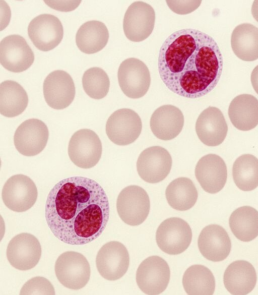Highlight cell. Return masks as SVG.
I'll list each match as a JSON object with an SVG mask.
<instances>
[{
	"label": "cell",
	"instance_id": "cell-17",
	"mask_svg": "<svg viewBox=\"0 0 258 295\" xmlns=\"http://www.w3.org/2000/svg\"><path fill=\"white\" fill-rule=\"evenodd\" d=\"M34 61V53L22 36L10 35L1 41L0 63L7 70L15 73L24 71Z\"/></svg>",
	"mask_w": 258,
	"mask_h": 295
},
{
	"label": "cell",
	"instance_id": "cell-18",
	"mask_svg": "<svg viewBox=\"0 0 258 295\" xmlns=\"http://www.w3.org/2000/svg\"><path fill=\"white\" fill-rule=\"evenodd\" d=\"M43 91L46 102L55 109L69 106L76 93L72 77L62 70L54 71L48 74L44 81Z\"/></svg>",
	"mask_w": 258,
	"mask_h": 295
},
{
	"label": "cell",
	"instance_id": "cell-20",
	"mask_svg": "<svg viewBox=\"0 0 258 295\" xmlns=\"http://www.w3.org/2000/svg\"><path fill=\"white\" fill-rule=\"evenodd\" d=\"M196 131L200 141L208 146H216L225 140L228 126L222 111L217 107L209 106L199 116Z\"/></svg>",
	"mask_w": 258,
	"mask_h": 295
},
{
	"label": "cell",
	"instance_id": "cell-11",
	"mask_svg": "<svg viewBox=\"0 0 258 295\" xmlns=\"http://www.w3.org/2000/svg\"><path fill=\"white\" fill-rule=\"evenodd\" d=\"M41 246L38 240L28 232L19 233L9 243L6 255L10 264L22 271L33 268L41 256Z\"/></svg>",
	"mask_w": 258,
	"mask_h": 295
},
{
	"label": "cell",
	"instance_id": "cell-15",
	"mask_svg": "<svg viewBox=\"0 0 258 295\" xmlns=\"http://www.w3.org/2000/svg\"><path fill=\"white\" fill-rule=\"evenodd\" d=\"M49 137L47 126L42 121L31 119L17 129L14 143L17 151L26 156L36 155L45 147Z\"/></svg>",
	"mask_w": 258,
	"mask_h": 295
},
{
	"label": "cell",
	"instance_id": "cell-33",
	"mask_svg": "<svg viewBox=\"0 0 258 295\" xmlns=\"http://www.w3.org/2000/svg\"><path fill=\"white\" fill-rule=\"evenodd\" d=\"M20 294H55L54 288L46 278L37 276L28 280L22 286Z\"/></svg>",
	"mask_w": 258,
	"mask_h": 295
},
{
	"label": "cell",
	"instance_id": "cell-23",
	"mask_svg": "<svg viewBox=\"0 0 258 295\" xmlns=\"http://www.w3.org/2000/svg\"><path fill=\"white\" fill-rule=\"evenodd\" d=\"M254 267L244 260L236 261L226 268L223 276L226 289L232 294L243 295L251 292L256 283Z\"/></svg>",
	"mask_w": 258,
	"mask_h": 295
},
{
	"label": "cell",
	"instance_id": "cell-16",
	"mask_svg": "<svg viewBox=\"0 0 258 295\" xmlns=\"http://www.w3.org/2000/svg\"><path fill=\"white\" fill-rule=\"evenodd\" d=\"M28 33L33 44L43 51L56 47L63 36V29L60 21L55 16L39 15L30 22Z\"/></svg>",
	"mask_w": 258,
	"mask_h": 295
},
{
	"label": "cell",
	"instance_id": "cell-37",
	"mask_svg": "<svg viewBox=\"0 0 258 295\" xmlns=\"http://www.w3.org/2000/svg\"><path fill=\"white\" fill-rule=\"evenodd\" d=\"M251 14L253 17L258 22V0L254 1L252 3Z\"/></svg>",
	"mask_w": 258,
	"mask_h": 295
},
{
	"label": "cell",
	"instance_id": "cell-26",
	"mask_svg": "<svg viewBox=\"0 0 258 295\" xmlns=\"http://www.w3.org/2000/svg\"><path fill=\"white\" fill-rule=\"evenodd\" d=\"M109 32L102 22L92 20L83 24L76 35V42L84 53L92 54L102 50L107 44Z\"/></svg>",
	"mask_w": 258,
	"mask_h": 295
},
{
	"label": "cell",
	"instance_id": "cell-32",
	"mask_svg": "<svg viewBox=\"0 0 258 295\" xmlns=\"http://www.w3.org/2000/svg\"><path fill=\"white\" fill-rule=\"evenodd\" d=\"M82 85L85 93L91 98L101 99L107 94L110 80L106 73L99 67L86 70L82 77Z\"/></svg>",
	"mask_w": 258,
	"mask_h": 295
},
{
	"label": "cell",
	"instance_id": "cell-3",
	"mask_svg": "<svg viewBox=\"0 0 258 295\" xmlns=\"http://www.w3.org/2000/svg\"><path fill=\"white\" fill-rule=\"evenodd\" d=\"M54 270L59 282L73 290L84 287L90 278L91 268L86 258L75 251L62 253L55 261Z\"/></svg>",
	"mask_w": 258,
	"mask_h": 295
},
{
	"label": "cell",
	"instance_id": "cell-27",
	"mask_svg": "<svg viewBox=\"0 0 258 295\" xmlns=\"http://www.w3.org/2000/svg\"><path fill=\"white\" fill-rule=\"evenodd\" d=\"M28 103L27 92L16 81L6 80L0 84V113L13 117L22 113Z\"/></svg>",
	"mask_w": 258,
	"mask_h": 295
},
{
	"label": "cell",
	"instance_id": "cell-35",
	"mask_svg": "<svg viewBox=\"0 0 258 295\" xmlns=\"http://www.w3.org/2000/svg\"><path fill=\"white\" fill-rule=\"evenodd\" d=\"M50 8L63 12L72 11L76 9L81 1H44Z\"/></svg>",
	"mask_w": 258,
	"mask_h": 295
},
{
	"label": "cell",
	"instance_id": "cell-9",
	"mask_svg": "<svg viewBox=\"0 0 258 295\" xmlns=\"http://www.w3.org/2000/svg\"><path fill=\"white\" fill-rule=\"evenodd\" d=\"M142 129V121L139 114L126 108L114 111L106 124V133L109 140L120 146L134 142L139 137Z\"/></svg>",
	"mask_w": 258,
	"mask_h": 295
},
{
	"label": "cell",
	"instance_id": "cell-7",
	"mask_svg": "<svg viewBox=\"0 0 258 295\" xmlns=\"http://www.w3.org/2000/svg\"><path fill=\"white\" fill-rule=\"evenodd\" d=\"M191 239L190 226L179 217H171L163 221L156 233L158 246L169 255H177L183 252L189 247Z\"/></svg>",
	"mask_w": 258,
	"mask_h": 295
},
{
	"label": "cell",
	"instance_id": "cell-29",
	"mask_svg": "<svg viewBox=\"0 0 258 295\" xmlns=\"http://www.w3.org/2000/svg\"><path fill=\"white\" fill-rule=\"evenodd\" d=\"M229 226L233 234L243 242H249L258 235V211L249 206L240 207L231 214Z\"/></svg>",
	"mask_w": 258,
	"mask_h": 295
},
{
	"label": "cell",
	"instance_id": "cell-8",
	"mask_svg": "<svg viewBox=\"0 0 258 295\" xmlns=\"http://www.w3.org/2000/svg\"><path fill=\"white\" fill-rule=\"evenodd\" d=\"M38 196L37 187L28 176L18 174L11 176L2 189L4 204L16 212H25L35 204Z\"/></svg>",
	"mask_w": 258,
	"mask_h": 295
},
{
	"label": "cell",
	"instance_id": "cell-2",
	"mask_svg": "<svg viewBox=\"0 0 258 295\" xmlns=\"http://www.w3.org/2000/svg\"><path fill=\"white\" fill-rule=\"evenodd\" d=\"M107 196L95 180L76 176L60 180L46 200L45 219L52 234L64 243L84 245L98 238L109 218Z\"/></svg>",
	"mask_w": 258,
	"mask_h": 295
},
{
	"label": "cell",
	"instance_id": "cell-5",
	"mask_svg": "<svg viewBox=\"0 0 258 295\" xmlns=\"http://www.w3.org/2000/svg\"><path fill=\"white\" fill-rule=\"evenodd\" d=\"M102 146L98 136L92 130L81 129L70 140L68 154L76 166L88 169L95 166L101 158Z\"/></svg>",
	"mask_w": 258,
	"mask_h": 295
},
{
	"label": "cell",
	"instance_id": "cell-1",
	"mask_svg": "<svg viewBox=\"0 0 258 295\" xmlns=\"http://www.w3.org/2000/svg\"><path fill=\"white\" fill-rule=\"evenodd\" d=\"M223 66L215 39L194 29L175 31L159 51L158 70L162 82L170 91L185 98H198L210 92L220 80Z\"/></svg>",
	"mask_w": 258,
	"mask_h": 295
},
{
	"label": "cell",
	"instance_id": "cell-30",
	"mask_svg": "<svg viewBox=\"0 0 258 295\" xmlns=\"http://www.w3.org/2000/svg\"><path fill=\"white\" fill-rule=\"evenodd\" d=\"M184 290L190 295H211L215 288L214 276L209 269L194 265L185 271L182 278Z\"/></svg>",
	"mask_w": 258,
	"mask_h": 295
},
{
	"label": "cell",
	"instance_id": "cell-36",
	"mask_svg": "<svg viewBox=\"0 0 258 295\" xmlns=\"http://www.w3.org/2000/svg\"><path fill=\"white\" fill-rule=\"evenodd\" d=\"M250 80L254 90L258 94V65L252 70L251 74Z\"/></svg>",
	"mask_w": 258,
	"mask_h": 295
},
{
	"label": "cell",
	"instance_id": "cell-34",
	"mask_svg": "<svg viewBox=\"0 0 258 295\" xmlns=\"http://www.w3.org/2000/svg\"><path fill=\"white\" fill-rule=\"evenodd\" d=\"M170 9L179 15H186L196 10L201 5V1H166Z\"/></svg>",
	"mask_w": 258,
	"mask_h": 295
},
{
	"label": "cell",
	"instance_id": "cell-14",
	"mask_svg": "<svg viewBox=\"0 0 258 295\" xmlns=\"http://www.w3.org/2000/svg\"><path fill=\"white\" fill-rule=\"evenodd\" d=\"M172 163L171 156L166 149L158 146H151L140 154L137 162V169L142 180L155 184L167 177L171 170Z\"/></svg>",
	"mask_w": 258,
	"mask_h": 295
},
{
	"label": "cell",
	"instance_id": "cell-4",
	"mask_svg": "<svg viewBox=\"0 0 258 295\" xmlns=\"http://www.w3.org/2000/svg\"><path fill=\"white\" fill-rule=\"evenodd\" d=\"M116 208L119 216L124 223L132 226L139 225L149 215V197L142 187L137 185L128 186L119 194Z\"/></svg>",
	"mask_w": 258,
	"mask_h": 295
},
{
	"label": "cell",
	"instance_id": "cell-13",
	"mask_svg": "<svg viewBox=\"0 0 258 295\" xmlns=\"http://www.w3.org/2000/svg\"><path fill=\"white\" fill-rule=\"evenodd\" d=\"M129 264L127 249L117 241H110L104 244L96 257L98 272L104 278L110 281L122 277L126 272Z\"/></svg>",
	"mask_w": 258,
	"mask_h": 295
},
{
	"label": "cell",
	"instance_id": "cell-22",
	"mask_svg": "<svg viewBox=\"0 0 258 295\" xmlns=\"http://www.w3.org/2000/svg\"><path fill=\"white\" fill-rule=\"evenodd\" d=\"M184 116L177 107L164 105L157 108L150 119V128L153 134L158 139L170 140L181 132L184 125Z\"/></svg>",
	"mask_w": 258,
	"mask_h": 295
},
{
	"label": "cell",
	"instance_id": "cell-28",
	"mask_svg": "<svg viewBox=\"0 0 258 295\" xmlns=\"http://www.w3.org/2000/svg\"><path fill=\"white\" fill-rule=\"evenodd\" d=\"M165 196L169 205L179 211H186L196 204L198 191L189 178L180 177L172 181L167 186Z\"/></svg>",
	"mask_w": 258,
	"mask_h": 295
},
{
	"label": "cell",
	"instance_id": "cell-21",
	"mask_svg": "<svg viewBox=\"0 0 258 295\" xmlns=\"http://www.w3.org/2000/svg\"><path fill=\"white\" fill-rule=\"evenodd\" d=\"M198 245L202 255L213 262L226 259L231 248L227 232L217 224H210L202 229L198 238Z\"/></svg>",
	"mask_w": 258,
	"mask_h": 295
},
{
	"label": "cell",
	"instance_id": "cell-6",
	"mask_svg": "<svg viewBox=\"0 0 258 295\" xmlns=\"http://www.w3.org/2000/svg\"><path fill=\"white\" fill-rule=\"evenodd\" d=\"M117 77L123 93L132 99L144 96L151 84L150 73L147 66L137 58L124 60L118 68Z\"/></svg>",
	"mask_w": 258,
	"mask_h": 295
},
{
	"label": "cell",
	"instance_id": "cell-24",
	"mask_svg": "<svg viewBox=\"0 0 258 295\" xmlns=\"http://www.w3.org/2000/svg\"><path fill=\"white\" fill-rule=\"evenodd\" d=\"M228 115L237 129L247 131L254 129L258 125V100L248 94L236 96L229 105Z\"/></svg>",
	"mask_w": 258,
	"mask_h": 295
},
{
	"label": "cell",
	"instance_id": "cell-19",
	"mask_svg": "<svg viewBox=\"0 0 258 295\" xmlns=\"http://www.w3.org/2000/svg\"><path fill=\"white\" fill-rule=\"evenodd\" d=\"M195 175L203 189L210 194L220 191L227 178L226 165L223 159L215 154L202 157L195 168Z\"/></svg>",
	"mask_w": 258,
	"mask_h": 295
},
{
	"label": "cell",
	"instance_id": "cell-31",
	"mask_svg": "<svg viewBox=\"0 0 258 295\" xmlns=\"http://www.w3.org/2000/svg\"><path fill=\"white\" fill-rule=\"evenodd\" d=\"M232 176L236 186L244 191H250L258 186V159L253 155L243 154L235 161Z\"/></svg>",
	"mask_w": 258,
	"mask_h": 295
},
{
	"label": "cell",
	"instance_id": "cell-25",
	"mask_svg": "<svg viewBox=\"0 0 258 295\" xmlns=\"http://www.w3.org/2000/svg\"><path fill=\"white\" fill-rule=\"evenodd\" d=\"M231 45L240 60L251 62L258 59V28L249 23L237 26L231 34Z\"/></svg>",
	"mask_w": 258,
	"mask_h": 295
},
{
	"label": "cell",
	"instance_id": "cell-10",
	"mask_svg": "<svg viewBox=\"0 0 258 295\" xmlns=\"http://www.w3.org/2000/svg\"><path fill=\"white\" fill-rule=\"evenodd\" d=\"M170 278L167 263L157 256L149 257L139 265L136 272V282L145 294L155 295L163 292Z\"/></svg>",
	"mask_w": 258,
	"mask_h": 295
},
{
	"label": "cell",
	"instance_id": "cell-12",
	"mask_svg": "<svg viewBox=\"0 0 258 295\" xmlns=\"http://www.w3.org/2000/svg\"><path fill=\"white\" fill-rule=\"evenodd\" d=\"M155 12L149 4L137 1L132 3L126 11L123 29L126 37L133 42L147 39L153 31Z\"/></svg>",
	"mask_w": 258,
	"mask_h": 295
}]
</instances>
